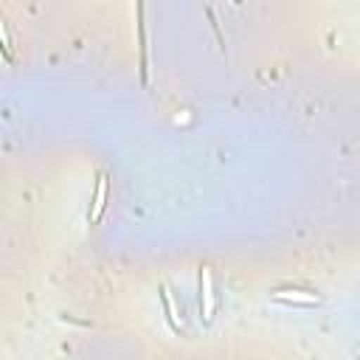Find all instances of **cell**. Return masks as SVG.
<instances>
[{
    "instance_id": "cell-4",
    "label": "cell",
    "mask_w": 360,
    "mask_h": 360,
    "mask_svg": "<svg viewBox=\"0 0 360 360\" xmlns=\"http://www.w3.org/2000/svg\"><path fill=\"white\" fill-rule=\"evenodd\" d=\"M160 301H163V309H166V321L174 332H180V321H177V312H174V304H172V295L166 287H160Z\"/></svg>"
},
{
    "instance_id": "cell-2",
    "label": "cell",
    "mask_w": 360,
    "mask_h": 360,
    "mask_svg": "<svg viewBox=\"0 0 360 360\" xmlns=\"http://www.w3.org/2000/svg\"><path fill=\"white\" fill-rule=\"evenodd\" d=\"M200 290H202L200 312H202L205 321H211V312H214V278H211V267H202L200 270Z\"/></svg>"
},
{
    "instance_id": "cell-1",
    "label": "cell",
    "mask_w": 360,
    "mask_h": 360,
    "mask_svg": "<svg viewBox=\"0 0 360 360\" xmlns=\"http://www.w3.org/2000/svg\"><path fill=\"white\" fill-rule=\"evenodd\" d=\"M273 301H281V304H292V307H318L321 304V295L312 292V290H301V287H278L270 292Z\"/></svg>"
},
{
    "instance_id": "cell-3",
    "label": "cell",
    "mask_w": 360,
    "mask_h": 360,
    "mask_svg": "<svg viewBox=\"0 0 360 360\" xmlns=\"http://www.w3.org/2000/svg\"><path fill=\"white\" fill-rule=\"evenodd\" d=\"M104 205H107V174L101 172L98 177H96V191H93V205H90V225H96L98 219H101V214H104Z\"/></svg>"
}]
</instances>
